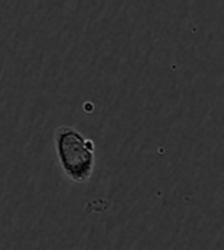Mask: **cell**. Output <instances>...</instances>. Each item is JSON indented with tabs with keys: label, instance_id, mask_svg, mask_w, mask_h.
<instances>
[{
	"label": "cell",
	"instance_id": "6da1fadb",
	"mask_svg": "<svg viewBox=\"0 0 224 250\" xmlns=\"http://www.w3.org/2000/svg\"><path fill=\"white\" fill-rule=\"evenodd\" d=\"M54 146L58 165L64 176L73 183H87L95 171L96 146L73 127L61 125L54 131Z\"/></svg>",
	"mask_w": 224,
	"mask_h": 250
}]
</instances>
